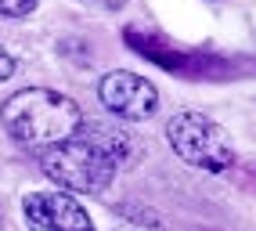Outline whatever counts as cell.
Listing matches in <instances>:
<instances>
[{"instance_id":"5","label":"cell","mask_w":256,"mask_h":231,"mask_svg":"<svg viewBox=\"0 0 256 231\" xmlns=\"http://www.w3.org/2000/svg\"><path fill=\"white\" fill-rule=\"evenodd\" d=\"M22 213L29 231H94L90 213L69 192H29Z\"/></svg>"},{"instance_id":"9","label":"cell","mask_w":256,"mask_h":231,"mask_svg":"<svg viewBox=\"0 0 256 231\" xmlns=\"http://www.w3.org/2000/svg\"><path fill=\"white\" fill-rule=\"evenodd\" d=\"M83 4H94V8H101V11H119L126 0H83Z\"/></svg>"},{"instance_id":"6","label":"cell","mask_w":256,"mask_h":231,"mask_svg":"<svg viewBox=\"0 0 256 231\" xmlns=\"http://www.w3.org/2000/svg\"><path fill=\"white\" fill-rule=\"evenodd\" d=\"M80 138L90 141L98 152H105L116 166H119V162H126L130 152H134V138L126 134V130L112 126V123H83L80 126Z\"/></svg>"},{"instance_id":"8","label":"cell","mask_w":256,"mask_h":231,"mask_svg":"<svg viewBox=\"0 0 256 231\" xmlns=\"http://www.w3.org/2000/svg\"><path fill=\"white\" fill-rule=\"evenodd\" d=\"M14 76V58L8 54V47H0V84H8Z\"/></svg>"},{"instance_id":"4","label":"cell","mask_w":256,"mask_h":231,"mask_svg":"<svg viewBox=\"0 0 256 231\" xmlns=\"http://www.w3.org/2000/svg\"><path fill=\"white\" fill-rule=\"evenodd\" d=\"M98 98L101 105H105L112 116H119V120H148L152 112H156L159 105V90L152 80L138 76V72H126V69H116V72H105L98 84Z\"/></svg>"},{"instance_id":"3","label":"cell","mask_w":256,"mask_h":231,"mask_svg":"<svg viewBox=\"0 0 256 231\" xmlns=\"http://www.w3.org/2000/svg\"><path fill=\"white\" fill-rule=\"evenodd\" d=\"M40 166L54 184H62V192H101L116 177V162L105 152H98L90 141H83L80 134L44 152Z\"/></svg>"},{"instance_id":"2","label":"cell","mask_w":256,"mask_h":231,"mask_svg":"<svg viewBox=\"0 0 256 231\" xmlns=\"http://www.w3.org/2000/svg\"><path fill=\"white\" fill-rule=\"evenodd\" d=\"M166 141L184 162L210 174H220L234 162V144L228 130L202 112H177L166 123Z\"/></svg>"},{"instance_id":"1","label":"cell","mask_w":256,"mask_h":231,"mask_svg":"<svg viewBox=\"0 0 256 231\" xmlns=\"http://www.w3.org/2000/svg\"><path fill=\"white\" fill-rule=\"evenodd\" d=\"M0 123L22 148L44 156L50 148L72 141L87 120L72 98L47 87H26L0 105Z\"/></svg>"},{"instance_id":"7","label":"cell","mask_w":256,"mask_h":231,"mask_svg":"<svg viewBox=\"0 0 256 231\" xmlns=\"http://www.w3.org/2000/svg\"><path fill=\"white\" fill-rule=\"evenodd\" d=\"M40 0H0V14H8V18H26V14L36 11Z\"/></svg>"}]
</instances>
